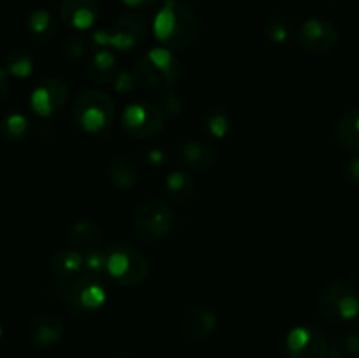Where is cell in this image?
Returning a JSON list of instances; mask_svg holds the SVG:
<instances>
[{
    "label": "cell",
    "mask_w": 359,
    "mask_h": 358,
    "mask_svg": "<svg viewBox=\"0 0 359 358\" xmlns=\"http://www.w3.org/2000/svg\"><path fill=\"white\" fill-rule=\"evenodd\" d=\"M154 37L170 49H184L198 37L200 23L195 11L182 0H163L153 21Z\"/></svg>",
    "instance_id": "obj_1"
},
{
    "label": "cell",
    "mask_w": 359,
    "mask_h": 358,
    "mask_svg": "<svg viewBox=\"0 0 359 358\" xmlns=\"http://www.w3.org/2000/svg\"><path fill=\"white\" fill-rule=\"evenodd\" d=\"M105 274L119 286L133 288L147 279L149 263L133 246L114 242L105 249Z\"/></svg>",
    "instance_id": "obj_2"
},
{
    "label": "cell",
    "mask_w": 359,
    "mask_h": 358,
    "mask_svg": "<svg viewBox=\"0 0 359 358\" xmlns=\"http://www.w3.org/2000/svg\"><path fill=\"white\" fill-rule=\"evenodd\" d=\"M116 105L111 95L100 90H84L74 98L72 119L84 132H102L112 125Z\"/></svg>",
    "instance_id": "obj_3"
},
{
    "label": "cell",
    "mask_w": 359,
    "mask_h": 358,
    "mask_svg": "<svg viewBox=\"0 0 359 358\" xmlns=\"http://www.w3.org/2000/svg\"><path fill=\"white\" fill-rule=\"evenodd\" d=\"M137 81L147 88H172L181 79V63L167 48H154L137 62Z\"/></svg>",
    "instance_id": "obj_4"
},
{
    "label": "cell",
    "mask_w": 359,
    "mask_h": 358,
    "mask_svg": "<svg viewBox=\"0 0 359 358\" xmlns=\"http://www.w3.org/2000/svg\"><path fill=\"white\" fill-rule=\"evenodd\" d=\"M175 225V213L167 202L160 199L144 200L135 211L132 230L140 241H158L172 232Z\"/></svg>",
    "instance_id": "obj_5"
},
{
    "label": "cell",
    "mask_w": 359,
    "mask_h": 358,
    "mask_svg": "<svg viewBox=\"0 0 359 358\" xmlns=\"http://www.w3.org/2000/svg\"><path fill=\"white\" fill-rule=\"evenodd\" d=\"M316 305L319 314L328 321H347L359 316V295L349 281H337L323 288Z\"/></svg>",
    "instance_id": "obj_6"
},
{
    "label": "cell",
    "mask_w": 359,
    "mask_h": 358,
    "mask_svg": "<svg viewBox=\"0 0 359 358\" xmlns=\"http://www.w3.org/2000/svg\"><path fill=\"white\" fill-rule=\"evenodd\" d=\"M147 35V21L139 13L121 14L105 30H98L93 35L95 42L100 46H111L119 51L137 48Z\"/></svg>",
    "instance_id": "obj_7"
},
{
    "label": "cell",
    "mask_w": 359,
    "mask_h": 358,
    "mask_svg": "<svg viewBox=\"0 0 359 358\" xmlns=\"http://www.w3.org/2000/svg\"><path fill=\"white\" fill-rule=\"evenodd\" d=\"M121 125L128 135L147 139L163 130L165 111L151 102H133L123 112Z\"/></svg>",
    "instance_id": "obj_8"
},
{
    "label": "cell",
    "mask_w": 359,
    "mask_h": 358,
    "mask_svg": "<svg viewBox=\"0 0 359 358\" xmlns=\"http://www.w3.org/2000/svg\"><path fill=\"white\" fill-rule=\"evenodd\" d=\"M328 350L325 332L316 326L302 325L287 333L286 351L290 358H325Z\"/></svg>",
    "instance_id": "obj_9"
},
{
    "label": "cell",
    "mask_w": 359,
    "mask_h": 358,
    "mask_svg": "<svg viewBox=\"0 0 359 358\" xmlns=\"http://www.w3.org/2000/svg\"><path fill=\"white\" fill-rule=\"evenodd\" d=\"M69 100V86L62 79H46L32 91L30 105L41 118H49L65 107Z\"/></svg>",
    "instance_id": "obj_10"
},
{
    "label": "cell",
    "mask_w": 359,
    "mask_h": 358,
    "mask_svg": "<svg viewBox=\"0 0 359 358\" xmlns=\"http://www.w3.org/2000/svg\"><path fill=\"white\" fill-rule=\"evenodd\" d=\"M298 41L302 48L307 51L323 55V53L332 51L339 42V30L335 25L330 21L321 20V18H311L302 25L298 32Z\"/></svg>",
    "instance_id": "obj_11"
},
{
    "label": "cell",
    "mask_w": 359,
    "mask_h": 358,
    "mask_svg": "<svg viewBox=\"0 0 359 358\" xmlns=\"http://www.w3.org/2000/svg\"><path fill=\"white\" fill-rule=\"evenodd\" d=\"M217 316L205 305H191L179 321L181 336L188 340H202L216 330Z\"/></svg>",
    "instance_id": "obj_12"
},
{
    "label": "cell",
    "mask_w": 359,
    "mask_h": 358,
    "mask_svg": "<svg viewBox=\"0 0 359 358\" xmlns=\"http://www.w3.org/2000/svg\"><path fill=\"white\" fill-rule=\"evenodd\" d=\"M65 333V326L60 316L42 312L30 319L27 326V337L34 346L37 347H51L62 340Z\"/></svg>",
    "instance_id": "obj_13"
},
{
    "label": "cell",
    "mask_w": 359,
    "mask_h": 358,
    "mask_svg": "<svg viewBox=\"0 0 359 358\" xmlns=\"http://www.w3.org/2000/svg\"><path fill=\"white\" fill-rule=\"evenodd\" d=\"M67 239L70 248L77 249L83 255L102 251L105 248V232L102 230L100 225L90 220L74 221L67 232Z\"/></svg>",
    "instance_id": "obj_14"
},
{
    "label": "cell",
    "mask_w": 359,
    "mask_h": 358,
    "mask_svg": "<svg viewBox=\"0 0 359 358\" xmlns=\"http://www.w3.org/2000/svg\"><path fill=\"white\" fill-rule=\"evenodd\" d=\"M60 18L74 30H88L98 18L97 0H63L60 4Z\"/></svg>",
    "instance_id": "obj_15"
},
{
    "label": "cell",
    "mask_w": 359,
    "mask_h": 358,
    "mask_svg": "<svg viewBox=\"0 0 359 358\" xmlns=\"http://www.w3.org/2000/svg\"><path fill=\"white\" fill-rule=\"evenodd\" d=\"M49 270L55 279H74L84 270V255L74 248L58 249L51 256Z\"/></svg>",
    "instance_id": "obj_16"
},
{
    "label": "cell",
    "mask_w": 359,
    "mask_h": 358,
    "mask_svg": "<svg viewBox=\"0 0 359 358\" xmlns=\"http://www.w3.org/2000/svg\"><path fill=\"white\" fill-rule=\"evenodd\" d=\"M107 175L109 181L114 186H118V188H133L139 183V165H137V161L133 158L126 157V154H119V157H116L109 164Z\"/></svg>",
    "instance_id": "obj_17"
},
{
    "label": "cell",
    "mask_w": 359,
    "mask_h": 358,
    "mask_svg": "<svg viewBox=\"0 0 359 358\" xmlns=\"http://www.w3.org/2000/svg\"><path fill=\"white\" fill-rule=\"evenodd\" d=\"M181 161L188 168H193V171H205L216 160V153L210 146L207 144L198 142V140H189L184 146L181 147Z\"/></svg>",
    "instance_id": "obj_18"
},
{
    "label": "cell",
    "mask_w": 359,
    "mask_h": 358,
    "mask_svg": "<svg viewBox=\"0 0 359 358\" xmlns=\"http://www.w3.org/2000/svg\"><path fill=\"white\" fill-rule=\"evenodd\" d=\"M86 77L91 83L107 84L116 77V58L111 51L102 49L95 53L86 69Z\"/></svg>",
    "instance_id": "obj_19"
},
{
    "label": "cell",
    "mask_w": 359,
    "mask_h": 358,
    "mask_svg": "<svg viewBox=\"0 0 359 358\" xmlns=\"http://www.w3.org/2000/svg\"><path fill=\"white\" fill-rule=\"evenodd\" d=\"M58 25L53 14L46 9H37L27 16V32L35 41H51L56 35Z\"/></svg>",
    "instance_id": "obj_20"
},
{
    "label": "cell",
    "mask_w": 359,
    "mask_h": 358,
    "mask_svg": "<svg viewBox=\"0 0 359 358\" xmlns=\"http://www.w3.org/2000/svg\"><path fill=\"white\" fill-rule=\"evenodd\" d=\"M337 139L344 147L359 153V109L346 112L337 123Z\"/></svg>",
    "instance_id": "obj_21"
},
{
    "label": "cell",
    "mask_w": 359,
    "mask_h": 358,
    "mask_svg": "<svg viewBox=\"0 0 359 358\" xmlns=\"http://www.w3.org/2000/svg\"><path fill=\"white\" fill-rule=\"evenodd\" d=\"M165 188L175 204H184L195 193V181L184 171H172L165 179Z\"/></svg>",
    "instance_id": "obj_22"
},
{
    "label": "cell",
    "mask_w": 359,
    "mask_h": 358,
    "mask_svg": "<svg viewBox=\"0 0 359 358\" xmlns=\"http://www.w3.org/2000/svg\"><path fill=\"white\" fill-rule=\"evenodd\" d=\"M28 133V119L23 114H14L6 116L0 121V137L6 140H21Z\"/></svg>",
    "instance_id": "obj_23"
},
{
    "label": "cell",
    "mask_w": 359,
    "mask_h": 358,
    "mask_svg": "<svg viewBox=\"0 0 359 358\" xmlns=\"http://www.w3.org/2000/svg\"><path fill=\"white\" fill-rule=\"evenodd\" d=\"M6 70L14 77H28L34 70V60L25 49H14L7 55Z\"/></svg>",
    "instance_id": "obj_24"
},
{
    "label": "cell",
    "mask_w": 359,
    "mask_h": 358,
    "mask_svg": "<svg viewBox=\"0 0 359 358\" xmlns=\"http://www.w3.org/2000/svg\"><path fill=\"white\" fill-rule=\"evenodd\" d=\"M205 130L216 139H223L230 130V118L223 111H210L205 116Z\"/></svg>",
    "instance_id": "obj_25"
},
{
    "label": "cell",
    "mask_w": 359,
    "mask_h": 358,
    "mask_svg": "<svg viewBox=\"0 0 359 358\" xmlns=\"http://www.w3.org/2000/svg\"><path fill=\"white\" fill-rule=\"evenodd\" d=\"M60 51H62V56L65 60H69V62H77V60H81L88 53V42L84 41L83 37L72 35V37H67L65 41H63Z\"/></svg>",
    "instance_id": "obj_26"
},
{
    "label": "cell",
    "mask_w": 359,
    "mask_h": 358,
    "mask_svg": "<svg viewBox=\"0 0 359 358\" xmlns=\"http://www.w3.org/2000/svg\"><path fill=\"white\" fill-rule=\"evenodd\" d=\"M266 34H269V37L273 42L283 44V42H286L290 39V25H287V21L284 18L276 16L272 20H269V23H266Z\"/></svg>",
    "instance_id": "obj_27"
},
{
    "label": "cell",
    "mask_w": 359,
    "mask_h": 358,
    "mask_svg": "<svg viewBox=\"0 0 359 358\" xmlns=\"http://www.w3.org/2000/svg\"><path fill=\"white\" fill-rule=\"evenodd\" d=\"M342 350L351 357H359V326L344 337Z\"/></svg>",
    "instance_id": "obj_28"
},
{
    "label": "cell",
    "mask_w": 359,
    "mask_h": 358,
    "mask_svg": "<svg viewBox=\"0 0 359 358\" xmlns=\"http://www.w3.org/2000/svg\"><path fill=\"white\" fill-rule=\"evenodd\" d=\"M137 84V79L135 77H132V74L130 72H121L119 74L118 81H116V90L118 91H132L133 88H135Z\"/></svg>",
    "instance_id": "obj_29"
},
{
    "label": "cell",
    "mask_w": 359,
    "mask_h": 358,
    "mask_svg": "<svg viewBox=\"0 0 359 358\" xmlns=\"http://www.w3.org/2000/svg\"><path fill=\"white\" fill-rule=\"evenodd\" d=\"M165 107L163 111L168 112V114H177L181 111V100H179L177 95L174 91H167V97H165Z\"/></svg>",
    "instance_id": "obj_30"
},
{
    "label": "cell",
    "mask_w": 359,
    "mask_h": 358,
    "mask_svg": "<svg viewBox=\"0 0 359 358\" xmlns=\"http://www.w3.org/2000/svg\"><path fill=\"white\" fill-rule=\"evenodd\" d=\"M163 160H165L163 151L158 150V147L149 150V153H147V161H149L151 165H154V167H160V165L163 164Z\"/></svg>",
    "instance_id": "obj_31"
},
{
    "label": "cell",
    "mask_w": 359,
    "mask_h": 358,
    "mask_svg": "<svg viewBox=\"0 0 359 358\" xmlns=\"http://www.w3.org/2000/svg\"><path fill=\"white\" fill-rule=\"evenodd\" d=\"M9 93V77H7V70L0 69V102L7 97Z\"/></svg>",
    "instance_id": "obj_32"
},
{
    "label": "cell",
    "mask_w": 359,
    "mask_h": 358,
    "mask_svg": "<svg viewBox=\"0 0 359 358\" xmlns=\"http://www.w3.org/2000/svg\"><path fill=\"white\" fill-rule=\"evenodd\" d=\"M125 6L128 7H133V9H146V7H151L153 6L156 0H121Z\"/></svg>",
    "instance_id": "obj_33"
},
{
    "label": "cell",
    "mask_w": 359,
    "mask_h": 358,
    "mask_svg": "<svg viewBox=\"0 0 359 358\" xmlns=\"http://www.w3.org/2000/svg\"><path fill=\"white\" fill-rule=\"evenodd\" d=\"M325 358H353V357L347 354L346 351L342 350V346H335L332 347V350H328V353H326Z\"/></svg>",
    "instance_id": "obj_34"
},
{
    "label": "cell",
    "mask_w": 359,
    "mask_h": 358,
    "mask_svg": "<svg viewBox=\"0 0 359 358\" xmlns=\"http://www.w3.org/2000/svg\"><path fill=\"white\" fill-rule=\"evenodd\" d=\"M349 175L353 181L359 183V157L354 158V160L349 164Z\"/></svg>",
    "instance_id": "obj_35"
},
{
    "label": "cell",
    "mask_w": 359,
    "mask_h": 358,
    "mask_svg": "<svg viewBox=\"0 0 359 358\" xmlns=\"http://www.w3.org/2000/svg\"><path fill=\"white\" fill-rule=\"evenodd\" d=\"M112 358H130V357H126V354H116V357H112Z\"/></svg>",
    "instance_id": "obj_36"
},
{
    "label": "cell",
    "mask_w": 359,
    "mask_h": 358,
    "mask_svg": "<svg viewBox=\"0 0 359 358\" xmlns=\"http://www.w3.org/2000/svg\"><path fill=\"white\" fill-rule=\"evenodd\" d=\"M0 337H2V326H0Z\"/></svg>",
    "instance_id": "obj_37"
},
{
    "label": "cell",
    "mask_w": 359,
    "mask_h": 358,
    "mask_svg": "<svg viewBox=\"0 0 359 358\" xmlns=\"http://www.w3.org/2000/svg\"><path fill=\"white\" fill-rule=\"evenodd\" d=\"M358 318H359V316H358Z\"/></svg>",
    "instance_id": "obj_38"
}]
</instances>
